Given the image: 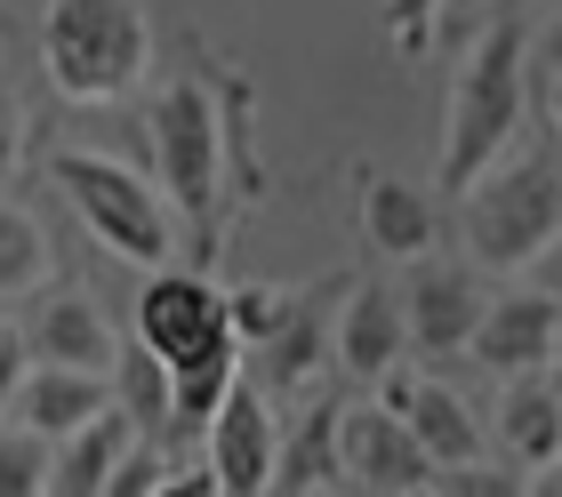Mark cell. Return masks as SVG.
<instances>
[{
  "label": "cell",
  "mask_w": 562,
  "mask_h": 497,
  "mask_svg": "<svg viewBox=\"0 0 562 497\" xmlns=\"http://www.w3.org/2000/svg\"><path fill=\"white\" fill-rule=\"evenodd\" d=\"M530 16H491L442 97V153H434V193H467L482 169H498L530 128Z\"/></svg>",
  "instance_id": "obj_1"
},
{
  "label": "cell",
  "mask_w": 562,
  "mask_h": 497,
  "mask_svg": "<svg viewBox=\"0 0 562 497\" xmlns=\"http://www.w3.org/2000/svg\"><path fill=\"white\" fill-rule=\"evenodd\" d=\"M41 65H48V89L72 104H121L153 72L145 0H48Z\"/></svg>",
  "instance_id": "obj_2"
},
{
  "label": "cell",
  "mask_w": 562,
  "mask_h": 497,
  "mask_svg": "<svg viewBox=\"0 0 562 497\" xmlns=\"http://www.w3.org/2000/svg\"><path fill=\"white\" fill-rule=\"evenodd\" d=\"M467 257L491 273H522L547 266L562 241V177H554V137L530 153H506L498 169H482L467 193Z\"/></svg>",
  "instance_id": "obj_3"
},
{
  "label": "cell",
  "mask_w": 562,
  "mask_h": 497,
  "mask_svg": "<svg viewBox=\"0 0 562 497\" xmlns=\"http://www.w3.org/2000/svg\"><path fill=\"white\" fill-rule=\"evenodd\" d=\"M48 185H57L72 201V217H81L97 233V249H113V257H130V266H169V249H177V217H169V201L145 185V177L130 161H113V153H57L48 161Z\"/></svg>",
  "instance_id": "obj_4"
},
{
  "label": "cell",
  "mask_w": 562,
  "mask_h": 497,
  "mask_svg": "<svg viewBox=\"0 0 562 497\" xmlns=\"http://www.w3.org/2000/svg\"><path fill=\"white\" fill-rule=\"evenodd\" d=\"M153 169H161V193L169 208H186L193 225L217 217V185H225V145H234V128L217 113V89L201 81H169L153 97Z\"/></svg>",
  "instance_id": "obj_5"
},
{
  "label": "cell",
  "mask_w": 562,
  "mask_h": 497,
  "mask_svg": "<svg viewBox=\"0 0 562 497\" xmlns=\"http://www.w3.org/2000/svg\"><path fill=\"white\" fill-rule=\"evenodd\" d=\"M234 329H225V290L210 273H177L153 266V281L137 290V353L161 361V370H186L201 353H225Z\"/></svg>",
  "instance_id": "obj_6"
},
{
  "label": "cell",
  "mask_w": 562,
  "mask_h": 497,
  "mask_svg": "<svg viewBox=\"0 0 562 497\" xmlns=\"http://www.w3.org/2000/svg\"><path fill=\"white\" fill-rule=\"evenodd\" d=\"M16 337H24V361H33V370L113 377V361H121V337L105 321V305H97L89 290H72V281H48V290L33 297V313L16 321Z\"/></svg>",
  "instance_id": "obj_7"
},
{
  "label": "cell",
  "mask_w": 562,
  "mask_h": 497,
  "mask_svg": "<svg viewBox=\"0 0 562 497\" xmlns=\"http://www.w3.org/2000/svg\"><path fill=\"white\" fill-rule=\"evenodd\" d=\"M562 353V305L554 290L539 281V290H498L482 297L474 329H467V361L491 377H530V370H554Z\"/></svg>",
  "instance_id": "obj_8"
},
{
  "label": "cell",
  "mask_w": 562,
  "mask_h": 497,
  "mask_svg": "<svg viewBox=\"0 0 562 497\" xmlns=\"http://www.w3.org/2000/svg\"><path fill=\"white\" fill-rule=\"evenodd\" d=\"M338 482L353 497H411V489H434V465L394 409L346 402L338 409Z\"/></svg>",
  "instance_id": "obj_9"
},
{
  "label": "cell",
  "mask_w": 562,
  "mask_h": 497,
  "mask_svg": "<svg viewBox=\"0 0 562 497\" xmlns=\"http://www.w3.org/2000/svg\"><path fill=\"white\" fill-rule=\"evenodd\" d=\"M482 273L474 266H442V257H418L411 281L394 290V313H402V346H418L434 361H450V353H467V329H474V313H482Z\"/></svg>",
  "instance_id": "obj_10"
},
{
  "label": "cell",
  "mask_w": 562,
  "mask_h": 497,
  "mask_svg": "<svg viewBox=\"0 0 562 497\" xmlns=\"http://www.w3.org/2000/svg\"><path fill=\"white\" fill-rule=\"evenodd\" d=\"M201 441H210V458H201V465H210L217 497H258L266 474H273L281 417H273V402L249 377H234V385H225V402H217V417L201 426Z\"/></svg>",
  "instance_id": "obj_11"
},
{
  "label": "cell",
  "mask_w": 562,
  "mask_h": 497,
  "mask_svg": "<svg viewBox=\"0 0 562 497\" xmlns=\"http://www.w3.org/2000/svg\"><path fill=\"white\" fill-rule=\"evenodd\" d=\"M378 409H394L402 426H411V441L426 450L434 474H442V465L482 458V417H474V402L458 394V385H442V377L386 370V377H378Z\"/></svg>",
  "instance_id": "obj_12"
},
{
  "label": "cell",
  "mask_w": 562,
  "mask_h": 497,
  "mask_svg": "<svg viewBox=\"0 0 562 497\" xmlns=\"http://www.w3.org/2000/svg\"><path fill=\"white\" fill-rule=\"evenodd\" d=\"M402 313H394V290L386 281H346V305L338 321H329V361H338L346 377L378 385L386 370H402Z\"/></svg>",
  "instance_id": "obj_13"
},
{
  "label": "cell",
  "mask_w": 562,
  "mask_h": 497,
  "mask_svg": "<svg viewBox=\"0 0 562 497\" xmlns=\"http://www.w3.org/2000/svg\"><path fill=\"white\" fill-rule=\"evenodd\" d=\"M353 217H362L370 257H386V266H418L442 241V217H434L426 185H402V177H378V169H362V208Z\"/></svg>",
  "instance_id": "obj_14"
},
{
  "label": "cell",
  "mask_w": 562,
  "mask_h": 497,
  "mask_svg": "<svg viewBox=\"0 0 562 497\" xmlns=\"http://www.w3.org/2000/svg\"><path fill=\"white\" fill-rule=\"evenodd\" d=\"M113 409V377H81V370H24L16 402H9V426L41 433V441H65L81 433L89 417Z\"/></svg>",
  "instance_id": "obj_15"
},
{
  "label": "cell",
  "mask_w": 562,
  "mask_h": 497,
  "mask_svg": "<svg viewBox=\"0 0 562 497\" xmlns=\"http://www.w3.org/2000/svg\"><path fill=\"white\" fill-rule=\"evenodd\" d=\"M322 489H338V402H305L297 426H281L258 497H322Z\"/></svg>",
  "instance_id": "obj_16"
},
{
  "label": "cell",
  "mask_w": 562,
  "mask_h": 497,
  "mask_svg": "<svg viewBox=\"0 0 562 497\" xmlns=\"http://www.w3.org/2000/svg\"><path fill=\"white\" fill-rule=\"evenodd\" d=\"M498 441H506V465L530 474V465H554L562 458V394H554V370H530V377H498Z\"/></svg>",
  "instance_id": "obj_17"
},
{
  "label": "cell",
  "mask_w": 562,
  "mask_h": 497,
  "mask_svg": "<svg viewBox=\"0 0 562 497\" xmlns=\"http://www.w3.org/2000/svg\"><path fill=\"white\" fill-rule=\"evenodd\" d=\"M130 441H137V426H130L121 409L89 417V426H81V433H65V441H48V482H41V497H97Z\"/></svg>",
  "instance_id": "obj_18"
},
{
  "label": "cell",
  "mask_w": 562,
  "mask_h": 497,
  "mask_svg": "<svg viewBox=\"0 0 562 497\" xmlns=\"http://www.w3.org/2000/svg\"><path fill=\"white\" fill-rule=\"evenodd\" d=\"M57 281V257H48V233L24 201H0V305H24Z\"/></svg>",
  "instance_id": "obj_19"
},
{
  "label": "cell",
  "mask_w": 562,
  "mask_h": 497,
  "mask_svg": "<svg viewBox=\"0 0 562 497\" xmlns=\"http://www.w3.org/2000/svg\"><path fill=\"white\" fill-rule=\"evenodd\" d=\"M297 313V290H273V281H241L225 290V329H234V353H258L266 337Z\"/></svg>",
  "instance_id": "obj_20"
},
{
  "label": "cell",
  "mask_w": 562,
  "mask_h": 497,
  "mask_svg": "<svg viewBox=\"0 0 562 497\" xmlns=\"http://www.w3.org/2000/svg\"><path fill=\"white\" fill-rule=\"evenodd\" d=\"M41 482H48V441L0 426V497H41Z\"/></svg>",
  "instance_id": "obj_21"
},
{
  "label": "cell",
  "mask_w": 562,
  "mask_h": 497,
  "mask_svg": "<svg viewBox=\"0 0 562 497\" xmlns=\"http://www.w3.org/2000/svg\"><path fill=\"white\" fill-rule=\"evenodd\" d=\"M450 0H386L378 9V24H386V41H394V57H426L434 48V24H442Z\"/></svg>",
  "instance_id": "obj_22"
},
{
  "label": "cell",
  "mask_w": 562,
  "mask_h": 497,
  "mask_svg": "<svg viewBox=\"0 0 562 497\" xmlns=\"http://www.w3.org/2000/svg\"><path fill=\"white\" fill-rule=\"evenodd\" d=\"M434 497H522V474L515 465H491V458H467V465L434 474Z\"/></svg>",
  "instance_id": "obj_23"
},
{
  "label": "cell",
  "mask_w": 562,
  "mask_h": 497,
  "mask_svg": "<svg viewBox=\"0 0 562 497\" xmlns=\"http://www.w3.org/2000/svg\"><path fill=\"white\" fill-rule=\"evenodd\" d=\"M161 474H169V458L153 450V441H130V450H121V465L105 474V489H97V497H145Z\"/></svg>",
  "instance_id": "obj_24"
},
{
  "label": "cell",
  "mask_w": 562,
  "mask_h": 497,
  "mask_svg": "<svg viewBox=\"0 0 562 497\" xmlns=\"http://www.w3.org/2000/svg\"><path fill=\"white\" fill-rule=\"evenodd\" d=\"M24 337H16V321H0V426H9V402H16V385H24Z\"/></svg>",
  "instance_id": "obj_25"
},
{
  "label": "cell",
  "mask_w": 562,
  "mask_h": 497,
  "mask_svg": "<svg viewBox=\"0 0 562 497\" xmlns=\"http://www.w3.org/2000/svg\"><path fill=\"white\" fill-rule=\"evenodd\" d=\"M16 161H24V104L0 89V185L16 177Z\"/></svg>",
  "instance_id": "obj_26"
},
{
  "label": "cell",
  "mask_w": 562,
  "mask_h": 497,
  "mask_svg": "<svg viewBox=\"0 0 562 497\" xmlns=\"http://www.w3.org/2000/svg\"><path fill=\"white\" fill-rule=\"evenodd\" d=\"M145 497H217V482H210V465H169Z\"/></svg>",
  "instance_id": "obj_27"
},
{
  "label": "cell",
  "mask_w": 562,
  "mask_h": 497,
  "mask_svg": "<svg viewBox=\"0 0 562 497\" xmlns=\"http://www.w3.org/2000/svg\"><path fill=\"white\" fill-rule=\"evenodd\" d=\"M522 497H562V458H554V465H530V474H522Z\"/></svg>",
  "instance_id": "obj_28"
},
{
  "label": "cell",
  "mask_w": 562,
  "mask_h": 497,
  "mask_svg": "<svg viewBox=\"0 0 562 497\" xmlns=\"http://www.w3.org/2000/svg\"><path fill=\"white\" fill-rule=\"evenodd\" d=\"M322 497H353V489H346V482H338V489H322Z\"/></svg>",
  "instance_id": "obj_29"
},
{
  "label": "cell",
  "mask_w": 562,
  "mask_h": 497,
  "mask_svg": "<svg viewBox=\"0 0 562 497\" xmlns=\"http://www.w3.org/2000/svg\"><path fill=\"white\" fill-rule=\"evenodd\" d=\"M411 497H434V489H411Z\"/></svg>",
  "instance_id": "obj_30"
}]
</instances>
